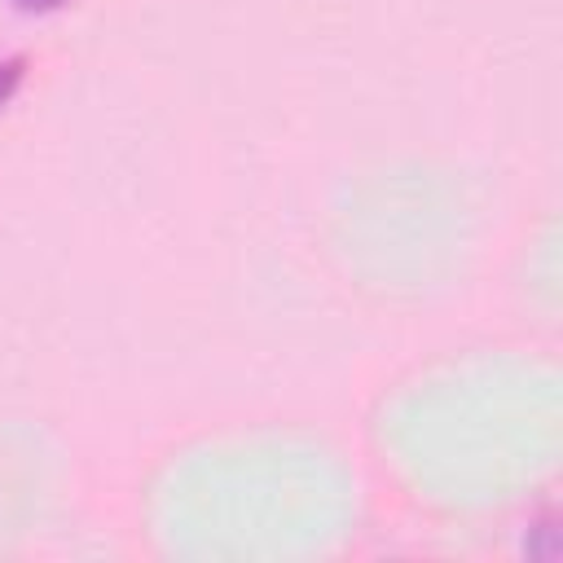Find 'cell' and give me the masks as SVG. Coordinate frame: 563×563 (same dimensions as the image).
Here are the masks:
<instances>
[{
  "mask_svg": "<svg viewBox=\"0 0 563 563\" xmlns=\"http://www.w3.org/2000/svg\"><path fill=\"white\" fill-rule=\"evenodd\" d=\"M13 79H18V70H13V66H0V101L9 97V88H13Z\"/></svg>",
  "mask_w": 563,
  "mask_h": 563,
  "instance_id": "cell-1",
  "label": "cell"
},
{
  "mask_svg": "<svg viewBox=\"0 0 563 563\" xmlns=\"http://www.w3.org/2000/svg\"><path fill=\"white\" fill-rule=\"evenodd\" d=\"M22 4H35V9H48V4H62V0H22Z\"/></svg>",
  "mask_w": 563,
  "mask_h": 563,
  "instance_id": "cell-2",
  "label": "cell"
}]
</instances>
